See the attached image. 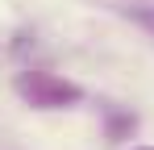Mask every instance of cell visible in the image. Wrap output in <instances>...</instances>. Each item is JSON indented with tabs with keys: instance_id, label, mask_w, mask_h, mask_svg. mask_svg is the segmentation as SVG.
<instances>
[{
	"instance_id": "obj_1",
	"label": "cell",
	"mask_w": 154,
	"mask_h": 150,
	"mask_svg": "<svg viewBox=\"0 0 154 150\" xmlns=\"http://www.w3.org/2000/svg\"><path fill=\"white\" fill-rule=\"evenodd\" d=\"M17 88L29 96V104H42V108H58L63 100H75L79 96L71 83H63V79H54V75H46V71H29Z\"/></svg>"
}]
</instances>
